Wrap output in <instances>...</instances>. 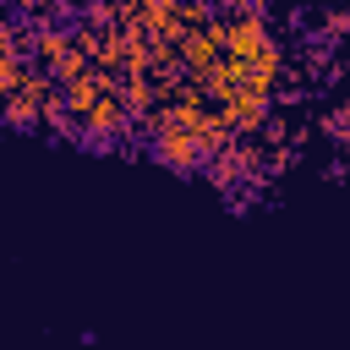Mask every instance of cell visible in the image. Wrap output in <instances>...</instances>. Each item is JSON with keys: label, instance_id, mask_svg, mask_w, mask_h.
Segmentation results:
<instances>
[{"label": "cell", "instance_id": "6da1fadb", "mask_svg": "<svg viewBox=\"0 0 350 350\" xmlns=\"http://www.w3.org/2000/svg\"><path fill=\"white\" fill-rule=\"evenodd\" d=\"M224 5H252V0H224Z\"/></svg>", "mask_w": 350, "mask_h": 350}]
</instances>
